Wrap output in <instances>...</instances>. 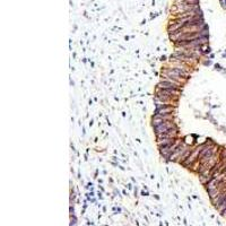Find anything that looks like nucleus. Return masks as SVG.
Segmentation results:
<instances>
[{
	"mask_svg": "<svg viewBox=\"0 0 226 226\" xmlns=\"http://www.w3.org/2000/svg\"><path fill=\"white\" fill-rule=\"evenodd\" d=\"M180 145H181V140H175L173 144H170V145L164 146V147H161V148H159V152H161V154L163 155V156L170 158V156L174 153L175 149L178 148Z\"/></svg>",
	"mask_w": 226,
	"mask_h": 226,
	"instance_id": "1",
	"label": "nucleus"
},
{
	"mask_svg": "<svg viewBox=\"0 0 226 226\" xmlns=\"http://www.w3.org/2000/svg\"><path fill=\"white\" fill-rule=\"evenodd\" d=\"M189 149H190V147H189L188 145H184L181 143L180 146L175 149L174 153L170 156V159H172V161H180V159L183 157V155H184Z\"/></svg>",
	"mask_w": 226,
	"mask_h": 226,
	"instance_id": "2",
	"label": "nucleus"
},
{
	"mask_svg": "<svg viewBox=\"0 0 226 226\" xmlns=\"http://www.w3.org/2000/svg\"><path fill=\"white\" fill-rule=\"evenodd\" d=\"M174 128H176V127H175V124L173 121H166V122L159 124V126H157V127H154L155 134L157 135V136L161 134H164V132H166V131H169V130L174 129Z\"/></svg>",
	"mask_w": 226,
	"mask_h": 226,
	"instance_id": "3",
	"label": "nucleus"
},
{
	"mask_svg": "<svg viewBox=\"0 0 226 226\" xmlns=\"http://www.w3.org/2000/svg\"><path fill=\"white\" fill-rule=\"evenodd\" d=\"M166 121H173V114H166V115L155 114V117L153 118V126L157 127V126L164 123Z\"/></svg>",
	"mask_w": 226,
	"mask_h": 226,
	"instance_id": "4",
	"label": "nucleus"
},
{
	"mask_svg": "<svg viewBox=\"0 0 226 226\" xmlns=\"http://www.w3.org/2000/svg\"><path fill=\"white\" fill-rule=\"evenodd\" d=\"M178 136V129H171L169 131H166L164 134H161L157 136V139H176Z\"/></svg>",
	"mask_w": 226,
	"mask_h": 226,
	"instance_id": "5",
	"label": "nucleus"
},
{
	"mask_svg": "<svg viewBox=\"0 0 226 226\" xmlns=\"http://www.w3.org/2000/svg\"><path fill=\"white\" fill-rule=\"evenodd\" d=\"M157 87H158L159 89H178L179 86H178V85H174V84H172V83L162 80V82H159V84L157 85Z\"/></svg>",
	"mask_w": 226,
	"mask_h": 226,
	"instance_id": "6",
	"label": "nucleus"
},
{
	"mask_svg": "<svg viewBox=\"0 0 226 226\" xmlns=\"http://www.w3.org/2000/svg\"><path fill=\"white\" fill-rule=\"evenodd\" d=\"M174 111L173 106H164V108L156 109L155 114H159V115H166V114H172V112Z\"/></svg>",
	"mask_w": 226,
	"mask_h": 226,
	"instance_id": "7",
	"label": "nucleus"
}]
</instances>
